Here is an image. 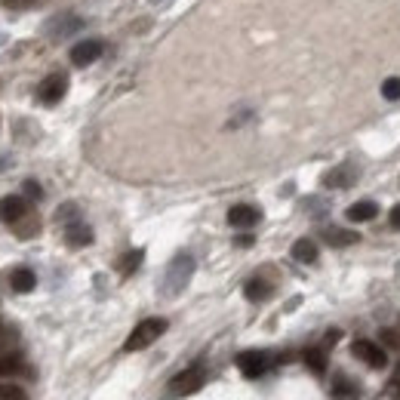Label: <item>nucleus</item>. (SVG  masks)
Returning a JSON list of instances; mask_svg holds the SVG:
<instances>
[{
    "label": "nucleus",
    "mask_w": 400,
    "mask_h": 400,
    "mask_svg": "<svg viewBox=\"0 0 400 400\" xmlns=\"http://www.w3.org/2000/svg\"><path fill=\"white\" fill-rule=\"evenodd\" d=\"M28 216V203L22 197H3L0 200V222H6V225H16L19 219H25Z\"/></svg>",
    "instance_id": "obj_9"
},
{
    "label": "nucleus",
    "mask_w": 400,
    "mask_h": 400,
    "mask_svg": "<svg viewBox=\"0 0 400 400\" xmlns=\"http://www.w3.org/2000/svg\"><path fill=\"white\" fill-rule=\"evenodd\" d=\"M268 354L265 351H244V354H238V367H240V373H244L247 378H259V376H265L268 373Z\"/></svg>",
    "instance_id": "obj_5"
},
{
    "label": "nucleus",
    "mask_w": 400,
    "mask_h": 400,
    "mask_svg": "<svg viewBox=\"0 0 400 400\" xmlns=\"http://www.w3.org/2000/svg\"><path fill=\"white\" fill-rule=\"evenodd\" d=\"M354 178H357V169L351 167V163H342V167H335L324 176V185L326 188H351Z\"/></svg>",
    "instance_id": "obj_10"
},
{
    "label": "nucleus",
    "mask_w": 400,
    "mask_h": 400,
    "mask_svg": "<svg viewBox=\"0 0 400 400\" xmlns=\"http://www.w3.org/2000/svg\"><path fill=\"white\" fill-rule=\"evenodd\" d=\"M320 238H324L330 247H351V244L360 240V234H357V231H345V228H324V231H320Z\"/></svg>",
    "instance_id": "obj_13"
},
{
    "label": "nucleus",
    "mask_w": 400,
    "mask_h": 400,
    "mask_svg": "<svg viewBox=\"0 0 400 400\" xmlns=\"http://www.w3.org/2000/svg\"><path fill=\"white\" fill-rule=\"evenodd\" d=\"M142 265V249H133V253H126L124 256V262H120V274H133V271L135 268H139Z\"/></svg>",
    "instance_id": "obj_20"
},
{
    "label": "nucleus",
    "mask_w": 400,
    "mask_h": 400,
    "mask_svg": "<svg viewBox=\"0 0 400 400\" xmlns=\"http://www.w3.org/2000/svg\"><path fill=\"white\" fill-rule=\"evenodd\" d=\"M259 219H262L259 210H256V206H249V203H238V206H231V210H228V222H231L234 228H253Z\"/></svg>",
    "instance_id": "obj_11"
},
{
    "label": "nucleus",
    "mask_w": 400,
    "mask_h": 400,
    "mask_svg": "<svg viewBox=\"0 0 400 400\" xmlns=\"http://www.w3.org/2000/svg\"><path fill=\"white\" fill-rule=\"evenodd\" d=\"M292 259L302 262V265H311V262H317V247H314L308 238L296 240V244H292Z\"/></svg>",
    "instance_id": "obj_16"
},
{
    "label": "nucleus",
    "mask_w": 400,
    "mask_h": 400,
    "mask_svg": "<svg viewBox=\"0 0 400 400\" xmlns=\"http://www.w3.org/2000/svg\"><path fill=\"white\" fill-rule=\"evenodd\" d=\"M81 28H83V19L65 12V16L49 19V22H47V34H49L53 40H62V38H71V34H77Z\"/></svg>",
    "instance_id": "obj_6"
},
{
    "label": "nucleus",
    "mask_w": 400,
    "mask_h": 400,
    "mask_svg": "<svg viewBox=\"0 0 400 400\" xmlns=\"http://www.w3.org/2000/svg\"><path fill=\"white\" fill-rule=\"evenodd\" d=\"M163 333H167V320H163V317H148L130 333V339L124 342V348H126V351H142V348H148L151 342L160 339Z\"/></svg>",
    "instance_id": "obj_2"
},
{
    "label": "nucleus",
    "mask_w": 400,
    "mask_h": 400,
    "mask_svg": "<svg viewBox=\"0 0 400 400\" xmlns=\"http://www.w3.org/2000/svg\"><path fill=\"white\" fill-rule=\"evenodd\" d=\"M102 53H105V44H102V40H81V44L71 49V62L83 68V65H92V62H96Z\"/></svg>",
    "instance_id": "obj_8"
},
{
    "label": "nucleus",
    "mask_w": 400,
    "mask_h": 400,
    "mask_svg": "<svg viewBox=\"0 0 400 400\" xmlns=\"http://www.w3.org/2000/svg\"><path fill=\"white\" fill-rule=\"evenodd\" d=\"M25 194H28V197H34V200H40V197H44V191H40V185H38V182H25Z\"/></svg>",
    "instance_id": "obj_26"
},
{
    "label": "nucleus",
    "mask_w": 400,
    "mask_h": 400,
    "mask_svg": "<svg viewBox=\"0 0 400 400\" xmlns=\"http://www.w3.org/2000/svg\"><path fill=\"white\" fill-rule=\"evenodd\" d=\"M56 219H59L62 225H71V222H77V206H74V203H65V206H59V212H56Z\"/></svg>",
    "instance_id": "obj_24"
},
{
    "label": "nucleus",
    "mask_w": 400,
    "mask_h": 400,
    "mask_svg": "<svg viewBox=\"0 0 400 400\" xmlns=\"http://www.w3.org/2000/svg\"><path fill=\"white\" fill-rule=\"evenodd\" d=\"M65 90H68V77L65 74H49L47 81L40 83L38 96H40V102H44V105H56L62 96H65Z\"/></svg>",
    "instance_id": "obj_7"
},
{
    "label": "nucleus",
    "mask_w": 400,
    "mask_h": 400,
    "mask_svg": "<svg viewBox=\"0 0 400 400\" xmlns=\"http://www.w3.org/2000/svg\"><path fill=\"white\" fill-rule=\"evenodd\" d=\"M378 216V206L373 203V200H357V203L348 206V219L351 222H369V219Z\"/></svg>",
    "instance_id": "obj_14"
},
{
    "label": "nucleus",
    "mask_w": 400,
    "mask_h": 400,
    "mask_svg": "<svg viewBox=\"0 0 400 400\" xmlns=\"http://www.w3.org/2000/svg\"><path fill=\"white\" fill-rule=\"evenodd\" d=\"M382 342H385V348H391V351H400V333L397 330H382Z\"/></svg>",
    "instance_id": "obj_25"
},
{
    "label": "nucleus",
    "mask_w": 400,
    "mask_h": 400,
    "mask_svg": "<svg viewBox=\"0 0 400 400\" xmlns=\"http://www.w3.org/2000/svg\"><path fill=\"white\" fill-rule=\"evenodd\" d=\"M351 351H354V357H360V360L367 363V367H373V369L388 367V354H385V348L376 345V342H369V339H357L351 345Z\"/></svg>",
    "instance_id": "obj_3"
},
{
    "label": "nucleus",
    "mask_w": 400,
    "mask_h": 400,
    "mask_svg": "<svg viewBox=\"0 0 400 400\" xmlns=\"http://www.w3.org/2000/svg\"><path fill=\"white\" fill-rule=\"evenodd\" d=\"M203 382H206L203 367H191V369L178 373L173 382H169V391H173V394H194V391H200Z\"/></svg>",
    "instance_id": "obj_4"
},
{
    "label": "nucleus",
    "mask_w": 400,
    "mask_h": 400,
    "mask_svg": "<svg viewBox=\"0 0 400 400\" xmlns=\"http://www.w3.org/2000/svg\"><path fill=\"white\" fill-rule=\"evenodd\" d=\"M244 292H247L249 302H265V299L271 296V283L262 281V277H256V281H249L244 287Z\"/></svg>",
    "instance_id": "obj_17"
},
{
    "label": "nucleus",
    "mask_w": 400,
    "mask_h": 400,
    "mask_svg": "<svg viewBox=\"0 0 400 400\" xmlns=\"http://www.w3.org/2000/svg\"><path fill=\"white\" fill-rule=\"evenodd\" d=\"M191 274H194V259H191L188 253H178L176 259L167 265V274H163L160 292H163V296H178V292L188 287Z\"/></svg>",
    "instance_id": "obj_1"
},
{
    "label": "nucleus",
    "mask_w": 400,
    "mask_h": 400,
    "mask_svg": "<svg viewBox=\"0 0 400 400\" xmlns=\"http://www.w3.org/2000/svg\"><path fill=\"white\" fill-rule=\"evenodd\" d=\"M394 378H397V382H400V367H397V376H394Z\"/></svg>",
    "instance_id": "obj_28"
},
{
    "label": "nucleus",
    "mask_w": 400,
    "mask_h": 400,
    "mask_svg": "<svg viewBox=\"0 0 400 400\" xmlns=\"http://www.w3.org/2000/svg\"><path fill=\"white\" fill-rule=\"evenodd\" d=\"M382 96L391 99V102H397L400 99V77H388V81L382 83Z\"/></svg>",
    "instance_id": "obj_23"
},
{
    "label": "nucleus",
    "mask_w": 400,
    "mask_h": 400,
    "mask_svg": "<svg viewBox=\"0 0 400 400\" xmlns=\"http://www.w3.org/2000/svg\"><path fill=\"white\" fill-rule=\"evenodd\" d=\"M0 400H28V394L19 385H10V382H0Z\"/></svg>",
    "instance_id": "obj_21"
},
{
    "label": "nucleus",
    "mask_w": 400,
    "mask_h": 400,
    "mask_svg": "<svg viewBox=\"0 0 400 400\" xmlns=\"http://www.w3.org/2000/svg\"><path fill=\"white\" fill-rule=\"evenodd\" d=\"M305 363H308V369H314L317 376H324V369H326L324 348H311V351H305Z\"/></svg>",
    "instance_id": "obj_18"
},
{
    "label": "nucleus",
    "mask_w": 400,
    "mask_h": 400,
    "mask_svg": "<svg viewBox=\"0 0 400 400\" xmlns=\"http://www.w3.org/2000/svg\"><path fill=\"white\" fill-rule=\"evenodd\" d=\"M65 240H68L71 247H90L92 244V228L83 225L81 219H77V222L65 225Z\"/></svg>",
    "instance_id": "obj_12"
},
{
    "label": "nucleus",
    "mask_w": 400,
    "mask_h": 400,
    "mask_svg": "<svg viewBox=\"0 0 400 400\" xmlns=\"http://www.w3.org/2000/svg\"><path fill=\"white\" fill-rule=\"evenodd\" d=\"M34 283H38V277H34L31 268H16V271L10 274V287L16 290V292H31Z\"/></svg>",
    "instance_id": "obj_15"
},
{
    "label": "nucleus",
    "mask_w": 400,
    "mask_h": 400,
    "mask_svg": "<svg viewBox=\"0 0 400 400\" xmlns=\"http://www.w3.org/2000/svg\"><path fill=\"white\" fill-rule=\"evenodd\" d=\"M19 373H25L22 357H3L0 360V376H19Z\"/></svg>",
    "instance_id": "obj_19"
},
{
    "label": "nucleus",
    "mask_w": 400,
    "mask_h": 400,
    "mask_svg": "<svg viewBox=\"0 0 400 400\" xmlns=\"http://www.w3.org/2000/svg\"><path fill=\"white\" fill-rule=\"evenodd\" d=\"M388 219H391V228H397V231H400V203L394 206V210H391Z\"/></svg>",
    "instance_id": "obj_27"
},
{
    "label": "nucleus",
    "mask_w": 400,
    "mask_h": 400,
    "mask_svg": "<svg viewBox=\"0 0 400 400\" xmlns=\"http://www.w3.org/2000/svg\"><path fill=\"white\" fill-rule=\"evenodd\" d=\"M16 231H19V238H31V234H38L40 231V222H38V219H19V222H16Z\"/></svg>",
    "instance_id": "obj_22"
}]
</instances>
